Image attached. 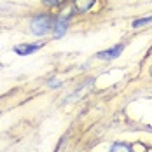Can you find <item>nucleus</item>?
Masks as SVG:
<instances>
[{"label":"nucleus","instance_id":"nucleus-2","mask_svg":"<svg viewBox=\"0 0 152 152\" xmlns=\"http://www.w3.org/2000/svg\"><path fill=\"white\" fill-rule=\"evenodd\" d=\"M68 28V16H61V18H56L54 19V37L56 39H60L65 35V31Z\"/></svg>","mask_w":152,"mask_h":152},{"label":"nucleus","instance_id":"nucleus-3","mask_svg":"<svg viewBox=\"0 0 152 152\" xmlns=\"http://www.w3.org/2000/svg\"><path fill=\"white\" fill-rule=\"evenodd\" d=\"M44 46L42 42H39V44H19V46H14V53L16 54H19V56H28L31 53H35V51H39L40 47Z\"/></svg>","mask_w":152,"mask_h":152},{"label":"nucleus","instance_id":"nucleus-5","mask_svg":"<svg viewBox=\"0 0 152 152\" xmlns=\"http://www.w3.org/2000/svg\"><path fill=\"white\" fill-rule=\"evenodd\" d=\"M94 2L96 0H74L75 11H79V12H88L93 5H94Z\"/></svg>","mask_w":152,"mask_h":152},{"label":"nucleus","instance_id":"nucleus-10","mask_svg":"<svg viewBox=\"0 0 152 152\" xmlns=\"http://www.w3.org/2000/svg\"><path fill=\"white\" fill-rule=\"evenodd\" d=\"M151 75H152V70H151Z\"/></svg>","mask_w":152,"mask_h":152},{"label":"nucleus","instance_id":"nucleus-7","mask_svg":"<svg viewBox=\"0 0 152 152\" xmlns=\"http://www.w3.org/2000/svg\"><path fill=\"white\" fill-rule=\"evenodd\" d=\"M152 23V16H147V18H140V19H135L133 21V28H140V26H145Z\"/></svg>","mask_w":152,"mask_h":152},{"label":"nucleus","instance_id":"nucleus-6","mask_svg":"<svg viewBox=\"0 0 152 152\" xmlns=\"http://www.w3.org/2000/svg\"><path fill=\"white\" fill-rule=\"evenodd\" d=\"M110 152H133V149L128 145V143H122V142H117L110 147Z\"/></svg>","mask_w":152,"mask_h":152},{"label":"nucleus","instance_id":"nucleus-1","mask_svg":"<svg viewBox=\"0 0 152 152\" xmlns=\"http://www.w3.org/2000/svg\"><path fill=\"white\" fill-rule=\"evenodd\" d=\"M54 25V19L51 16H46V14H40V16H35L30 23V28H31V33L33 35H46L47 31L53 28Z\"/></svg>","mask_w":152,"mask_h":152},{"label":"nucleus","instance_id":"nucleus-4","mask_svg":"<svg viewBox=\"0 0 152 152\" xmlns=\"http://www.w3.org/2000/svg\"><path fill=\"white\" fill-rule=\"evenodd\" d=\"M122 49H124V44H119V46L112 47V49H107V51L98 53L96 56H98L100 60H114V58H117V56L122 53Z\"/></svg>","mask_w":152,"mask_h":152},{"label":"nucleus","instance_id":"nucleus-9","mask_svg":"<svg viewBox=\"0 0 152 152\" xmlns=\"http://www.w3.org/2000/svg\"><path fill=\"white\" fill-rule=\"evenodd\" d=\"M49 86H51V88H60L61 84L58 82V80H51V82H49Z\"/></svg>","mask_w":152,"mask_h":152},{"label":"nucleus","instance_id":"nucleus-8","mask_svg":"<svg viewBox=\"0 0 152 152\" xmlns=\"http://www.w3.org/2000/svg\"><path fill=\"white\" fill-rule=\"evenodd\" d=\"M61 2H65V0H47L49 5H58V4H61Z\"/></svg>","mask_w":152,"mask_h":152}]
</instances>
